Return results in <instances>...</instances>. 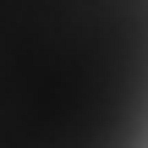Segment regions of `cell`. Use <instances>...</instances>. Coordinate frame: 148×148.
<instances>
[{"label":"cell","instance_id":"cell-1","mask_svg":"<svg viewBox=\"0 0 148 148\" xmlns=\"http://www.w3.org/2000/svg\"><path fill=\"white\" fill-rule=\"evenodd\" d=\"M0 148H148V0H0Z\"/></svg>","mask_w":148,"mask_h":148}]
</instances>
